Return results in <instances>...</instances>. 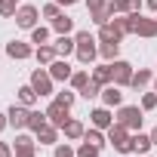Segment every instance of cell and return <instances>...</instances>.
<instances>
[{
  "label": "cell",
  "instance_id": "1",
  "mask_svg": "<svg viewBox=\"0 0 157 157\" xmlns=\"http://www.w3.org/2000/svg\"><path fill=\"white\" fill-rule=\"evenodd\" d=\"M77 40V59H80L83 65H90V62H96V56H99V49H96V37L90 34V31H80V34H77L74 37Z\"/></svg>",
  "mask_w": 157,
  "mask_h": 157
},
{
  "label": "cell",
  "instance_id": "2",
  "mask_svg": "<svg viewBox=\"0 0 157 157\" xmlns=\"http://www.w3.org/2000/svg\"><path fill=\"white\" fill-rule=\"evenodd\" d=\"M108 142L120 151V154H129L132 151V139H129V129L123 123H111L108 126Z\"/></svg>",
  "mask_w": 157,
  "mask_h": 157
},
{
  "label": "cell",
  "instance_id": "3",
  "mask_svg": "<svg viewBox=\"0 0 157 157\" xmlns=\"http://www.w3.org/2000/svg\"><path fill=\"white\" fill-rule=\"evenodd\" d=\"M117 123H123L126 129H142V108L123 105V108L117 111Z\"/></svg>",
  "mask_w": 157,
  "mask_h": 157
},
{
  "label": "cell",
  "instance_id": "4",
  "mask_svg": "<svg viewBox=\"0 0 157 157\" xmlns=\"http://www.w3.org/2000/svg\"><path fill=\"white\" fill-rule=\"evenodd\" d=\"M31 86H34L37 96H49V93H52V74L43 71V68H37V71L31 74Z\"/></svg>",
  "mask_w": 157,
  "mask_h": 157
},
{
  "label": "cell",
  "instance_id": "5",
  "mask_svg": "<svg viewBox=\"0 0 157 157\" xmlns=\"http://www.w3.org/2000/svg\"><path fill=\"white\" fill-rule=\"evenodd\" d=\"M132 34L157 37V19H142V13H132Z\"/></svg>",
  "mask_w": 157,
  "mask_h": 157
},
{
  "label": "cell",
  "instance_id": "6",
  "mask_svg": "<svg viewBox=\"0 0 157 157\" xmlns=\"http://www.w3.org/2000/svg\"><path fill=\"white\" fill-rule=\"evenodd\" d=\"M111 77L117 86H129L132 83V65L129 62H111Z\"/></svg>",
  "mask_w": 157,
  "mask_h": 157
},
{
  "label": "cell",
  "instance_id": "7",
  "mask_svg": "<svg viewBox=\"0 0 157 157\" xmlns=\"http://www.w3.org/2000/svg\"><path fill=\"white\" fill-rule=\"evenodd\" d=\"M68 111H71L68 105H62V102H52V105L46 108V117H49V123H52V126H59V129H62V126L71 120V117H68Z\"/></svg>",
  "mask_w": 157,
  "mask_h": 157
},
{
  "label": "cell",
  "instance_id": "8",
  "mask_svg": "<svg viewBox=\"0 0 157 157\" xmlns=\"http://www.w3.org/2000/svg\"><path fill=\"white\" fill-rule=\"evenodd\" d=\"M6 117H10V126L25 129V126H28V120H31V108H25V105H13V108L6 111Z\"/></svg>",
  "mask_w": 157,
  "mask_h": 157
},
{
  "label": "cell",
  "instance_id": "9",
  "mask_svg": "<svg viewBox=\"0 0 157 157\" xmlns=\"http://www.w3.org/2000/svg\"><path fill=\"white\" fill-rule=\"evenodd\" d=\"M16 25L19 28H37V10L34 6H19V13H16Z\"/></svg>",
  "mask_w": 157,
  "mask_h": 157
},
{
  "label": "cell",
  "instance_id": "10",
  "mask_svg": "<svg viewBox=\"0 0 157 157\" xmlns=\"http://www.w3.org/2000/svg\"><path fill=\"white\" fill-rule=\"evenodd\" d=\"M6 56L22 62V59H31V56H34V49H31L28 43H22V40H13V43H6Z\"/></svg>",
  "mask_w": 157,
  "mask_h": 157
},
{
  "label": "cell",
  "instance_id": "11",
  "mask_svg": "<svg viewBox=\"0 0 157 157\" xmlns=\"http://www.w3.org/2000/svg\"><path fill=\"white\" fill-rule=\"evenodd\" d=\"M49 74H52V80H71V65L65 62V59H56L52 65H49Z\"/></svg>",
  "mask_w": 157,
  "mask_h": 157
},
{
  "label": "cell",
  "instance_id": "12",
  "mask_svg": "<svg viewBox=\"0 0 157 157\" xmlns=\"http://www.w3.org/2000/svg\"><path fill=\"white\" fill-rule=\"evenodd\" d=\"M114 13H142V0H108Z\"/></svg>",
  "mask_w": 157,
  "mask_h": 157
},
{
  "label": "cell",
  "instance_id": "13",
  "mask_svg": "<svg viewBox=\"0 0 157 157\" xmlns=\"http://www.w3.org/2000/svg\"><path fill=\"white\" fill-rule=\"evenodd\" d=\"M90 120H93V126H99V129H108V126L114 123V117H111L108 105H105V108H96V111L90 114Z\"/></svg>",
  "mask_w": 157,
  "mask_h": 157
},
{
  "label": "cell",
  "instance_id": "14",
  "mask_svg": "<svg viewBox=\"0 0 157 157\" xmlns=\"http://www.w3.org/2000/svg\"><path fill=\"white\" fill-rule=\"evenodd\" d=\"M102 102H105L108 108H114V105H120V102H123V93L117 90V83H108V86L102 90Z\"/></svg>",
  "mask_w": 157,
  "mask_h": 157
},
{
  "label": "cell",
  "instance_id": "15",
  "mask_svg": "<svg viewBox=\"0 0 157 157\" xmlns=\"http://www.w3.org/2000/svg\"><path fill=\"white\" fill-rule=\"evenodd\" d=\"M59 126H52V123H46V126H40L34 136H37V142L40 145H56V139H59V132H56Z\"/></svg>",
  "mask_w": 157,
  "mask_h": 157
},
{
  "label": "cell",
  "instance_id": "16",
  "mask_svg": "<svg viewBox=\"0 0 157 157\" xmlns=\"http://www.w3.org/2000/svg\"><path fill=\"white\" fill-rule=\"evenodd\" d=\"M52 46H56V52H59V56H71V52L77 49V40H71L68 34H59V40H56Z\"/></svg>",
  "mask_w": 157,
  "mask_h": 157
},
{
  "label": "cell",
  "instance_id": "17",
  "mask_svg": "<svg viewBox=\"0 0 157 157\" xmlns=\"http://www.w3.org/2000/svg\"><path fill=\"white\" fill-rule=\"evenodd\" d=\"M99 40H102V43H120V31L108 22V25H102V28H99Z\"/></svg>",
  "mask_w": 157,
  "mask_h": 157
},
{
  "label": "cell",
  "instance_id": "18",
  "mask_svg": "<svg viewBox=\"0 0 157 157\" xmlns=\"http://www.w3.org/2000/svg\"><path fill=\"white\" fill-rule=\"evenodd\" d=\"M34 56H37V62H40V65H52L59 52H56V46H46V43H43V46H37V52H34Z\"/></svg>",
  "mask_w": 157,
  "mask_h": 157
},
{
  "label": "cell",
  "instance_id": "19",
  "mask_svg": "<svg viewBox=\"0 0 157 157\" xmlns=\"http://www.w3.org/2000/svg\"><path fill=\"white\" fill-rule=\"evenodd\" d=\"M93 80H96V83H102V86L114 83V77H111V65H99V68L93 71Z\"/></svg>",
  "mask_w": 157,
  "mask_h": 157
},
{
  "label": "cell",
  "instance_id": "20",
  "mask_svg": "<svg viewBox=\"0 0 157 157\" xmlns=\"http://www.w3.org/2000/svg\"><path fill=\"white\" fill-rule=\"evenodd\" d=\"M71 28H74V19H68V16H62V13L52 19V31H56V34H68Z\"/></svg>",
  "mask_w": 157,
  "mask_h": 157
},
{
  "label": "cell",
  "instance_id": "21",
  "mask_svg": "<svg viewBox=\"0 0 157 157\" xmlns=\"http://www.w3.org/2000/svg\"><path fill=\"white\" fill-rule=\"evenodd\" d=\"M62 129H65V136H68V139H83V132H86L80 120H68Z\"/></svg>",
  "mask_w": 157,
  "mask_h": 157
},
{
  "label": "cell",
  "instance_id": "22",
  "mask_svg": "<svg viewBox=\"0 0 157 157\" xmlns=\"http://www.w3.org/2000/svg\"><path fill=\"white\" fill-rule=\"evenodd\" d=\"M37 99H40V96H37V93H34V86H31V83H28V86H22V90H19V102H22V105H25V108H31V105H34V102H37Z\"/></svg>",
  "mask_w": 157,
  "mask_h": 157
},
{
  "label": "cell",
  "instance_id": "23",
  "mask_svg": "<svg viewBox=\"0 0 157 157\" xmlns=\"http://www.w3.org/2000/svg\"><path fill=\"white\" fill-rule=\"evenodd\" d=\"M111 25L120 31V37H123V34H132V13H129V16H120V19H114Z\"/></svg>",
  "mask_w": 157,
  "mask_h": 157
},
{
  "label": "cell",
  "instance_id": "24",
  "mask_svg": "<svg viewBox=\"0 0 157 157\" xmlns=\"http://www.w3.org/2000/svg\"><path fill=\"white\" fill-rule=\"evenodd\" d=\"M46 123H49L46 111H43V114H40V111H31V120H28V129H31V132H37V129H40V126H46Z\"/></svg>",
  "mask_w": 157,
  "mask_h": 157
},
{
  "label": "cell",
  "instance_id": "25",
  "mask_svg": "<svg viewBox=\"0 0 157 157\" xmlns=\"http://www.w3.org/2000/svg\"><path fill=\"white\" fill-rule=\"evenodd\" d=\"M154 142H151V136H132V151H139V154H148V148H151Z\"/></svg>",
  "mask_w": 157,
  "mask_h": 157
},
{
  "label": "cell",
  "instance_id": "26",
  "mask_svg": "<svg viewBox=\"0 0 157 157\" xmlns=\"http://www.w3.org/2000/svg\"><path fill=\"white\" fill-rule=\"evenodd\" d=\"M145 83H151V71H148V68H142L139 74H132V83H129V86H132V90H142Z\"/></svg>",
  "mask_w": 157,
  "mask_h": 157
},
{
  "label": "cell",
  "instance_id": "27",
  "mask_svg": "<svg viewBox=\"0 0 157 157\" xmlns=\"http://www.w3.org/2000/svg\"><path fill=\"white\" fill-rule=\"evenodd\" d=\"M46 40H49V28H43V25H40V28H31V43L43 46Z\"/></svg>",
  "mask_w": 157,
  "mask_h": 157
},
{
  "label": "cell",
  "instance_id": "28",
  "mask_svg": "<svg viewBox=\"0 0 157 157\" xmlns=\"http://www.w3.org/2000/svg\"><path fill=\"white\" fill-rule=\"evenodd\" d=\"M77 157H99V145H93V142L83 139V145L77 148Z\"/></svg>",
  "mask_w": 157,
  "mask_h": 157
},
{
  "label": "cell",
  "instance_id": "29",
  "mask_svg": "<svg viewBox=\"0 0 157 157\" xmlns=\"http://www.w3.org/2000/svg\"><path fill=\"white\" fill-rule=\"evenodd\" d=\"M68 83H71L74 90H83V86L90 83V74H86V71H77V74H71V80H68Z\"/></svg>",
  "mask_w": 157,
  "mask_h": 157
},
{
  "label": "cell",
  "instance_id": "30",
  "mask_svg": "<svg viewBox=\"0 0 157 157\" xmlns=\"http://www.w3.org/2000/svg\"><path fill=\"white\" fill-rule=\"evenodd\" d=\"M99 93H102V83H96L93 77H90V83H86V86L80 90V96H83V99H96Z\"/></svg>",
  "mask_w": 157,
  "mask_h": 157
},
{
  "label": "cell",
  "instance_id": "31",
  "mask_svg": "<svg viewBox=\"0 0 157 157\" xmlns=\"http://www.w3.org/2000/svg\"><path fill=\"white\" fill-rule=\"evenodd\" d=\"M117 49H120V43H102V46H99V52H102L108 62H114V59H117Z\"/></svg>",
  "mask_w": 157,
  "mask_h": 157
},
{
  "label": "cell",
  "instance_id": "32",
  "mask_svg": "<svg viewBox=\"0 0 157 157\" xmlns=\"http://www.w3.org/2000/svg\"><path fill=\"white\" fill-rule=\"evenodd\" d=\"M83 139H86V142H93V145H99V148L105 145V136H102V129H99V126H96V129H90V132H83Z\"/></svg>",
  "mask_w": 157,
  "mask_h": 157
},
{
  "label": "cell",
  "instance_id": "33",
  "mask_svg": "<svg viewBox=\"0 0 157 157\" xmlns=\"http://www.w3.org/2000/svg\"><path fill=\"white\" fill-rule=\"evenodd\" d=\"M16 3H19V0H0V16H16L19 13Z\"/></svg>",
  "mask_w": 157,
  "mask_h": 157
},
{
  "label": "cell",
  "instance_id": "34",
  "mask_svg": "<svg viewBox=\"0 0 157 157\" xmlns=\"http://www.w3.org/2000/svg\"><path fill=\"white\" fill-rule=\"evenodd\" d=\"M151 108H157V93H145L142 96V111H151Z\"/></svg>",
  "mask_w": 157,
  "mask_h": 157
},
{
  "label": "cell",
  "instance_id": "35",
  "mask_svg": "<svg viewBox=\"0 0 157 157\" xmlns=\"http://www.w3.org/2000/svg\"><path fill=\"white\" fill-rule=\"evenodd\" d=\"M77 151L71 148V145H56V157H74Z\"/></svg>",
  "mask_w": 157,
  "mask_h": 157
},
{
  "label": "cell",
  "instance_id": "36",
  "mask_svg": "<svg viewBox=\"0 0 157 157\" xmlns=\"http://www.w3.org/2000/svg\"><path fill=\"white\" fill-rule=\"evenodd\" d=\"M43 16H46V19H56V16H59V3H56V0L43 6Z\"/></svg>",
  "mask_w": 157,
  "mask_h": 157
},
{
  "label": "cell",
  "instance_id": "37",
  "mask_svg": "<svg viewBox=\"0 0 157 157\" xmlns=\"http://www.w3.org/2000/svg\"><path fill=\"white\" fill-rule=\"evenodd\" d=\"M16 157H34V145H19L16 148Z\"/></svg>",
  "mask_w": 157,
  "mask_h": 157
},
{
  "label": "cell",
  "instance_id": "38",
  "mask_svg": "<svg viewBox=\"0 0 157 157\" xmlns=\"http://www.w3.org/2000/svg\"><path fill=\"white\" fill-rule=\"evenodd\" d=\"M56 102H62V105H68V108H71V105H74V93H59V96H56Z\"/></svg>",
  "mask_w": 157,
  "mask_h": 157
},
{
  "label": "cell",
  "instance_id": "39",
  "mask_svg": "<svg viewBox=\"0 0 157 157\" xmlns=\"http://www.w3.org/2000/svg\"><path fill=\"white\" fill-rule=\"evenodd\" d=\"M86 6H90V13H96V10H102L108 3H105V0H86Z\"/></svg>",
  "mask_w": 157,
  "mask_h": 157
},
{
  "label": "cell",
  "instance_id": "40",
  "mask_svg": "<svg viewBox=\"0 0 157 157\" xmlns=\"http://www.w3.org/2000/svg\"><path fill=\"white\" fill-rule=\"evenodd\" d=\"M34 142H37V139H31V136H16V148H19V145H34Z\"/></svg>",
  "mask_w": 157,
  "mask_h": 157
},
{
  "label": "cell",
  "instance_id": "41",
  "mask_svg": "<svg viewBox=\"0 0 157 157\" xmlns=\"http://www.w3.org/2000/svg\"><path fill=\"white\" fill-rule=\"evenodd\" d=\"M0 157H13V148L6 142H0Z\"/></svg>",
  "mask_w": 157,
  "mask_h": 157
},
{
  "label": "cell",
  "instance_id": "42",
  "mask_svg": "<svg viewBox=\"0 0 157 157\" xmlns=\"http://www.w3.org/2000/svg\"><path fill=\"white\" fill-rule=\"evenodd\" d=\"M6 126H10V117H6V114H0V129H6Z\"/></svg>",
  "mask_w": 157,
  "mask_h": 157
},
{
  "label": "cell",
  "instance_id": "43",
  "mask_svg": "<svg viewBox=\"0 0 157 157\" xmlns=\"http://www.w3.org/2000/svg\"><path fill=\"white\" fill-rule=\"evenodd\" d=\"M59 6H71V3H80V0H56Z\"/></svg>",
  "mask_w": 157,
  "mask_h": 157
},
{
  "label": "cell",
  "instance_id": "44",
  "mask_svg": "<svg viewBox=\"0 0 157 157\" xmlns=\"http://www.w3.org/2000/svg\"><path fill=\"white\" fill-rule=\"evenodd\" d=\"M148 10H154V13H157V0H148Z\"/></svg>",
  "mask_w": 157,
  "mask_h": 157
},
{
  "label": "cell",
  "instance_id": "45",
  "mask_svg": "<svg viewBox=\"0 0 157 157\" xmlns=\"http://www.w3.org/2000/svg\"><path fill=\"white\" fill-rule=\"evenodd\" d=\"M151 142H154V145H157V126H154V129H151Z\"/></svg>",
  "mask_w": 157,
  "mask_h": 157
},
{
  "label": "cell",
  "instance_id": "46",
  "mask_svg": "<svg viewBox=\"0 0 157 157\" xmlns=\"http://www.w3.org/2000/svg\"><path fill=\"white\" fill-rule=\"evenodd\" d=\"M154 90H157V80H154Z\"/></svg>",
  "mask_w": 157,
  "mask_h": 157
}]
</instances>
